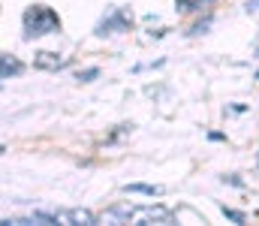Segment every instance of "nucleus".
I'll list each match as a JSON object with an SVG mask.
<instances>
[{"mask_svg":"<svg viewBox=\"0 0 259 226\" xmlns=\"http://www.w3.org/2000/svg\"><path fill=\"white\" fill-rule=\"evenodd\" d=\"M61 30V18L55 9L49 6H30L24 12V39H33V36H46V33H55Z\"/></svg>","mask_w":259,"mask_h":226,"instance_id":"obj_1","label":"nucleus"},{"mask_svg":"<svg viewBox=\"0 0 259 226\" xmlns=\"http://www.w3.org/2000/svg\"><path fill=\"white\" fill-rule=\"evenodd\" d=\"M97 217L91 214V211H81V208H75V211H58L55 214V223H94Z\"/></svg>","mask_w":259,"mask_h":226,"instance_id":"obj_2","label":"nucleus"},{"mask_svg":"<svg viewBox=\"0 0 259 226\" xmlns=\"http://www.w3.org/2000/svg\"><path fill=\"white\" fill-rule=\"evenodd\" d=\"M33 64H36L39 70H61V67H66V64H69V61H66V58H58L55 52H39Z\"/></svg>","mask_w":259,"mask_h":226,"instance_id":"obj_3","label":"nucleus"},{"mask_svg":"<svg viewBox=\"0 0 259 226\" xmlns=\"http://www.w3.org/2000/svg\"><path fill=\"white\" fill-rule=\"evenodd\" d=\"M133 205H115V208H109L106 214H103V223H121V220H127L130 223V217H133Z\"/></svg>","mask_w":259,"mask_h":226,"instance_id":"obj_4","label":"nucleus"},{"mask_svg":"<svg viewBox=\"0 0 259 226\" xmlns=\"http://www.w3.org/2000/svg\"><path fill=\"white\" fill-rule=\"evenodd\" d=\"M21 70H24V67H21V61H18V58H9V55H3V58H0V78L18 75Z\"/></svg>","mask_w":259,"mask_h":226,"instance_id":"obj_5","label":"nucleus"},{"mask_svg":"<svg viewBox=\"0 0 259 226\" xmlns=\"http://www.w3.org/2000/svg\"><path fill=\"white\" fill-rule=\"evenodd\" d=\"M127 190H133V193H148V196H160L163 193L160 187H151V184H130Z\"/></svg>","mask_w":259,"mask_h":226,"instance_id":"obj_6","label":"nucleus"},{"mask_svg":"<svg viewBox=\"0 0 259 226\" xmlns=\"http://www.w3.org/2000/svg\"><path fill=\"white\" fill-rule=\"evenodd\" d=\"M208 3H214V0H178V6H181L184 12H193V9H202V6H208Z\"/></svg>","mask_w":259,"mask_h":226,"instance_id":"obj_7","label":"nucleus"},{"mask_svg":"<svg viewBox=\"0 0 259 226\" xmlns=\"http://www.w3.org/2000/svg\"><path fill=\"white\" fill-rule=\"evenodd\" d=\"M94 75H97V70H88V73H81V75H78V78H81V81H91Z\"/></svg>","mask_w":259,"mask_h":226,"instance_id":"obj_8","label":"nucleus"}]
</instances>
